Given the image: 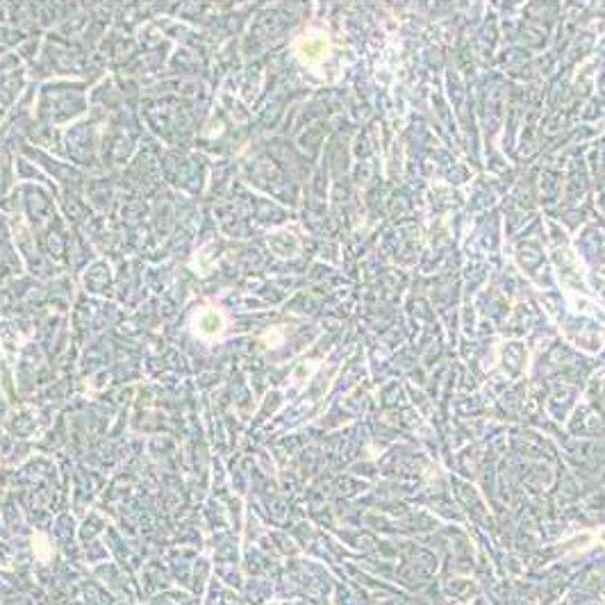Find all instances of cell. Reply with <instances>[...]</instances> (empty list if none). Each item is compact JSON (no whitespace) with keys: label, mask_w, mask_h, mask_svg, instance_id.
<instances>
[{"label":"cell","mask_w":605,"mask_h":605,"mask_svg":"<svg viewBox=\"0 0 605 605\" xmlns=\"http://www.w3.org/2000/svg\"><path fill=\"white\" fill-rule=\"evenodd\" d=\"M325 51H328V42H325V39H302L298 44V53L309 62H318Z\"/></svg>","instance_id":"obj_2"},{"label":"cell","mask_w":605,"mask_h":605,"mask_svg":"<svg viewBox=\"0 0 605 605\" xmlns=\"http://www.w3.org/2000/svg\"><path fill=\"white\" fill-rule=\"evenodd\" d=\"M196 325H198V332L207 339H214L223 332V318L219 312H201L196 316Z\"/></svg>","instance_id":"obj_1"}]
</instances>
